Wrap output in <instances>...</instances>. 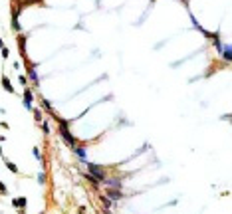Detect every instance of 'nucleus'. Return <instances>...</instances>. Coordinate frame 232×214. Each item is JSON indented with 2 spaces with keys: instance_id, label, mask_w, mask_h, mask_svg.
<instances>
[{
  "instance_id": "1",
  "label": "nucleus",
  "mask_w": 232,
  "mask_h": 214,
  "mask_svg": "<svg viewBox=\"0 0 232 214\" xmlns=\"http://www.w3.org/2000/svg\"><path fill=\"white\" fill-rule=\"evenodd\" d=\"M87 168H89V171H91V176H95V179H97V181H103V179H105L107 176V171L103 167H99V165H93V163H87Z\"/></svg>"
},
{
  "instance_id": "2",
  "label": "nucleus",
  "mask_w": 232,
  "mask_h": 214,
  "mask_svg": "<svg viewBox=\"0 0 232 214\" xmlns=\"http://www.w3.org/2000/svg\"><path fill=\"white\" fill-rule=\"evenodd\" d=\"M101 182H103L107 188H121V181L119 179H109V176H105Z\"/></svg>"
},
{
  "instance_id": "3",
  "label": "nucleus",
  "mask_w": 232,
  "mask_h": 214,
  "mask_svg": "<svg viewBox=\"0 0 232 214\" xmlns=\"http://www.w3.org/2000/svg\"><path fill=\"white\" fill-rule=\"evenodd\" d=\"M12 206H14V208H26V206H28V198H24V196L12 198Z\"/></svg>"
},
{
  "instance_id": "4",
  "label": "nucleus",
  "mask_w": 232,
  "mask_h": 214,
  "mask_svg": "<svg viewBox=\"0 0 232 214\" xmlns=\"http://www.w3.org/2000/svg\"><path fill=\"white\" fill-rule=\"evenodd\" d=\"M107 198H109V200H119V198H123V194H121L119 190H111V188H107Z\"/></svg>"
},
{
  "instance_id": "5",
  "label": "nucleus",
  "mask_w": 232,
  "mask_h": 214,
  "mask_svg": "<svg viewBox=\"0 0 232 214\" xmlns=\"http://www.w3.org/2000/svg\"><path fill=\"white\" fill-rule=\"evenodd\" d=\"M73 153L78 155V159L83 160V163H87V157H86V149L83 147H73Z\"/></svg>"
},
{
  "instance_id": "6",
  "label": "nucleus",
  "mask_w": 232,
  "mask_h": 214,
  "mask_svg": "<svg viewBox=\"0 0 232 214\" xmlns=\"http://www.w3.org/2000/svg\"><path fill=\"white\" fill-rule=\"evenodd\" d=\"M2 87L6 89L8 93H14V87H12V83H10V80H8V75H2Z\"/></svg>"
},
{
  "instance_id": "7",
  "label": "nucleus",
  "mask_w": 232,
  "mask_h": 214,
  "mask_svg": "<svg viewBox=\"0 0 232 214\" xmlns=\"http://www.w3.org/2000/svg\"><path fill=\"white\" fill-rule=\"evenodd\" d=\"M220 54L224 56V60H226V61H230V60H232V58H230V44H226V46L220 50Z\"/></svg>"
},
{
  "instance_id": "8",
  "label": "nucleus",
  "mask_w": 232,
  "mask_h": 214,
  "mask_svg": "<svg viewBox=\"0 0 232 214\" xmlns=\"http://www.w3.org/2000/svg\"><path fill=\"white\" fill-rule=\"evenodd\" d=\"M32 97H34L32 89H28V87H26V89H24V101H30V103H32Z\"/></svg>"
},
{
  "instance_id": "9",
  "label": "nucleus",
  "mask_w": 232,
  "mask_h": 214,
  "mask_svg": "<svg viewBox=\"0 0 232 214\" xmlns=\"http://www.w3.org/2000/svg\"><path fill=\"white\" fill-rule=\"evenodd\" d=\"M32 111H34V119L38 123H42V109H32Z\"/></svg>"
},
{
  "instance_id": "10",
  "label": "nucleus",
  "mask_w": 232,
  "mask_h": 214,
  "mask_svg": "<svg viewBox=\"0 0 232 214\" xmlns=\"http://www.w3.org/2000/svg\"><path fill=\"white\" fill-rule=\"evenodd\" d=\"M101 202H103V206H105L107 210H109V208H111V204H113V202L109 200V198H107V196H101Z\"/></svg>"
},
{
  "instance_id": "11",
  "label": "nucleus",
  "mask_w": 232,
  "mask_h": 214,
  "mask_svg": "<svg viewBox=\"0 0 232 214\" xmlns=\"http://www.w3.org/2000/svg\"><path fill=\"white\" fill-rule=\"evenodd\" d=\"M6 167L10 168V171H12V173H20V171H18V167H16V165H14V163H10V160H6Z\"/></svg>"
},
{
  "instance_id": "12",
  "label": "nucleus",
  "mask_w": 232,
  "mask_h": 214,
  "mask_svg": "<svg viewBox=\"0 0 232 214\" xmlns=\"http://www.w3.org/2000/svg\"><path fill=\"white\" fill-rule=\"evenodd\" d=\"M30 80H32L34 83H36V85H38V81H40V80H38V74H36L34 69H30Z\"/></svg>"
},
{
  "instance_id": "13",
  "label": "nucleus",
  "mask_w": 232,
  "mask_h": 214,
  "mask_svg": "<svg viewBox=\"0 0 232 214\" xmlns=\"http://www.w3.org/2000/svg\"><path fill=\"white\" fill-rule=\"evenodd\" d=\"M42 107H44L46 111H50V113H52V105H50V101H48V99H42Z\"/></svg>"
},
{
  "instance_id": "14",
  "label": "nucleus",
  "mask_w": 232,
  "mask_h": 214,
  "mask_svg": "<svg viewBox=\"0 0 232 214\" xmlns=\"http://www.w3.org/2000/svg\"><path fill=\"white\" fill-rule=\"evenodd\" d=\"M40 127H42V131H44L46 135H50V125H48V121H42V125H40Z\"/></svg>"
},
{
  "instance_id": "15",
  "label": "nucleus",
  "mask_w": 232,
  "mask_h": 214,
  "mask_svg": "<svg viewBox=\"0 0 232 214\" xmlns=\"http://www.w3.org/2000/svg\"><path fill=\"white\" fill-rule=\"evenodd\" d=\"M24 42H26V38H24V36H20V40H18V44H20V52H22V56L26 54V50H24Z\"/></svg>"
},
{
  "instance_id": "16",
  "label": "nucleus",
  "mask_w": 232,
  "mask_h": 214,
  "mask_svg": "<svg viewBox=\"0 0 232 214\" xmlns=\"http://www.w3.org/2000/svg\"><path fill=\"white\" fill-rule=\"evenodd\" d=\"M38 182H40V184H44V182H46V174H44V171H40V173H38Z\"/></svg>"
},
{
  "instance_id": "17",
  "label": "nucleus",
  "mask_w": 232,
  "mask_h": 214,
  "mask_svg": "<svg viewBox=\"0 0 232 214\" xmlns=\"http://www.w3.org/2000/svg\"><path fill=\"white\" fill-rule=\"evenodd\" d=\"M34 157H36L38 160H42V155H40V149L38 147H34Z\"/></svg>"
},
{
  "instance_id": "18",
  "label": "nucleus",
  "mask_w": 232,
  "mask_h": 214,
  "mask_svg": "<svg viewBox=\"0 0 232 214\" xmlns=\"http://www.w3.org/2000/svg\"><path fill=\"white\" fill-rule=\"evenodd\" d=\"M0 192H2V194L8 192V188H6V184H4V182H0Z\"/></svg>"
},
{
  "instance_id": "19",
  "label": "nucleus",
  "mask_w": 232,
  "mask_h": 214,
  "mask_svg": "<svg viewBox=\"0 0 232 214\" xmlns=\"http://www.w3.org/2000/svg\"><path fill=\"white\" fill-rule=\"evenodd\" d=\"M20 83H22V85H28V80H26V75H20Z\"/></svg>"
},
{
  "instance_id": "20",
  "label": "nucleus",
  "mask_w": 232,
  "mask_h": 214,
  "mask_svg": "<svg viewBox=\"0 0 232 214\" xmlns=\"http://www.w3.org/2000/svg\"><path fill=\"white\" fill-rule=\"evenodd\" d=\"M8 56H10V52H8L6 48H2V58H8Z\"/></svg>"
},
{
  "instance_id": "21",
  "label": "nucleus",
  "mask_w": 232,
  "mask_h": 214,
  "mask_svg": "<svg viewBox=\"0 0 232 214\" xmlns=\"http://www.w3.org/2000/svg\"><path fill=\"white\" fill-rule=\"evenodd\" d=\"M4 139H6V137H4V135H0V143H2V141H4Z\"/></svg>"
},
{
  "instance_id": "22",
  "label": "nucleus",
  "mask_w": 232,
  "mask_h": 214,
  "mask_svg": "<svg viewBox=\"0 0 232 214\" xmlns=\"http://www.w3.org/2000/svg\"><path fill=\"white\" fill-rule=\"evenodd\" d=\"M103 214H109V212H103Z\"/></svg>"
},
{
  "instance_id": "23",
  "label": "nucleus",
  "mask_w": 232,
  "mask_h": 214,
  "mask_svg": "<svg viewBox=\"0 0 232 214\" xmlns=\"http://www.w3.org/2000/svg\"><path fill=\"white\" fill-rule=\"evenodd\" d=\"M80 214H81V212H80Z\"/></svg>"
}]
</instances>
